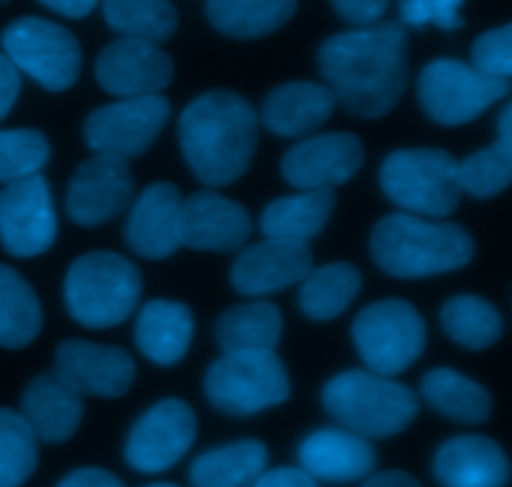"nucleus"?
Instances as JSON below:
<instances>
[{"mask_svg":"<svg viewBox=\"0 0 512 487\" xmlns=\"http://www.w3.org/2000/svg\"><path fill=\"white\" fill-rule=\"evenodd\" d=\"M325 85L350 115H388L408 88V33L400 23H373L338 33L318 48Z\"/></svg>","mask_w":512,"mask_h":487,"instance_id":"obj_1","label":"nucleus"},{"mask_svg":"<svg viewBox=\"0 0 512 487\" xmlns=\"http://www.w3.org/2000/svg\"><path fill=\"white\" fill-rule=\"evenodd\" d=\"M178 140L200 183L210 188L233 185L253 163L258 113L235 90H208L180 113Z\"/></svg>","mask_w":512,"mask_h":487,"instance_id":"obj_2","label":"nucleus"},{"mask_svg":"<svg viewBox=\"0 0 512 487\" xmlns=\"http://www.w3.org/2000/svg\"><path fill=\"white\" fill-rule=\"evenodd\" d=\"M370 255L390 278L420 280L465 268L475 255V240L463 225L393 213L373 228Z\"/></svg>","mask_w":512,"mask_h":487,"instance_id":"obj_3","label":"nucleus"},{"mask_svg":"<svg viewBox=\"0 0 512 487\" xmlns=\"http://www.w3.org/2000/svg\"><path fill=\"white\" fill-rule=\"evenodd\" d=\"M323 405L330 418L368 440L405 433L420 413L418 395L408 385L373 370L335 375L323 388Z\"/></svg>","mask_w":512,"mask_h":487,"instance_id":"obj_4","label":"nucleus"},{"mask_svg":"<svg viewBox=\"0 0 512 487\" xmlns=\"http://www.w3.org/2000/svg\"><path fill=\"white\" fill-rule=\"evenodd\" d=\"M143 278L133 260L110 250H93L73 260L65 275L68 315L90 330L125 323L138 308Z\"/></svg>","mask_w":512,"mask_h":487,"instance_id":"obj_5","label":"nucleus"},{"mask_svg":"<svg viewBox=\"0 0 512 487\" xmlns=\"http://www.w3.org/2000/svg\"><path fill=\"white\" fill-rule=\"evenodd\" d=\"M380 188L405 213L448 218L463 198L458 160L448 150H393L380 165Z\"/></svg>","mask_w":512,"mask_h":487,"instance_id":"obj_6","label":"nucleus"},{"mask_svg":"<svg viewBox=\"0 0 512 487\" xmlns=\"http://www.w3.org/2000/svg\"><path fill=\"white\" fill-rule=\"evenodd\" d=\"M205 395L218 413L248 418L290 398V375L275 350H230L205 373Z\"/></svg>","mask_w":512,"mask_h":487,"instance_id":"obj_7","label":"nucleus"},{"mask_svg":"<svg viewBox=\"0 0 512 487\" xmlns=\"http://www.w3.org/2000/svg\"><path fill=\"white\" fill-rule=\"evenodd\" d=\"M428 328L408 300L388 298L368 305L353 320V343L368 370L400 375L423 355Z\"/></svg>","mask_w":512,"mask_h":487,"instance_id":"obj_8","label":"nucleus"},{"mask_svg":"<svg viewBox=\"0 0 512 487\" xmlns=\"http://www.w3.org/2000/svg\"><path fill=\"white\" fill-rule=\"evenodd\" d=\"M3 53L20 73L50 93L73 88L83 65L80 43L68 28L45 18H18L0 35Z\"/></svg>","mask_w":512,"mask_h":487,"instance_id":"obj_9","label":"nucleus"},{"mask_svg":"<svg viewBox=\"0 0 512 487\" xmlns=\"http://www.w3.org/2000/svg\"><path fill=\"white\" fill-rule=\"evenodd\" d=\"M510 93L508 78H493L455 58H438L418 78L425 115L440 125H465Z\"/></svg>","mask_w":512,"mask_h":487,"instance_id":"obj_10","label":"nucleus"},{"mask_svg":"<svg viewBox=\"0 0 512 487\" xmlns=\"http://www.w3.org/2000/svg\"><path fill=\"white\" fill-rule=\"evenodd\" d=\"M168 120L170 100L165 95H130L95 108L85 118L83 138L93 153L133 160L148 153Z\"/></svg>","mask_w":512,"mask_h":487,"instance_id":"obj_11","label":"nucleus"},{"mask_svg":"<svg viewBox=\"0 0 512 487\" xmlns=\"http://www.w3.org/2000/svg\"><path fill=\"white\" fill-rule=\"evenodd\" d=\"M198 420L185 400H160L130 428L125 463L140 475H158L178 465L195 443Z\"/></svg>","mask_w":512,"mask_h":487,"instance_id":"obj_12","label":"nucleus"},{"mask_svg":"<svg viewBox=\"0 0 512 487\" xmlns=\"http://www.w3.org/2000/svg\"><path fill=\"white\" fill-rule=\"evenodd\" d=\"M55 235L58 218L45 175L33 173L5 183L0 193V240L5 253L35 258L53 248Z\"/></svg>","mask_w":512,"mask_h":487,"instance_id":"obj_13","label":"nucleus"},{"mask_svg":"<svg viewBox=\"0 0 512 487\" xmlns=\"http://www.w3.org/2000/svg\"><path fill=\"white\" fill-rule=\"evenodd\" d=\"M133 190L135 178L128 160L95 153L75 168L68 183L65 208L75 225L98 228L128 210L133 203Z\"/></svg>","mask_w":512,"mask_h":487,"instance_id":"obj_14","label":"nucleus"},{"mask_svg":"<svg viewBox=\"0 0 512 487\" xmlns=\"http://www.w3.org/2000/svg\"><path fill=\"white\" fill-rule=\"evenodd\" d=\"M175 63L158 43L120 35L95 60V78L115 98L160 93L173 83Z\"/></svg>","mask_w":512,"mask_h":487,"instance_id":"obj_15","label":"nucleus"},{"mask_svg":"<svg viewBox=\"0 0 512 487\" xmlns=\"http://www.w3.org/2000/svg\"><path fill=\"white\" fill-rule=\"evenodd\" d=\"M363 163L365 148L353 133H310L283 155L280 173L298 190H335L355 178Z\"/></svg>","mask_w":512,"mask_h":487,"instance_id":"obj_16","label":"nucleus"},{"mask_svg":"<svg viewBox=\"0 0 512 487\" xmlns=\"http://www.w3.org/2000/svg\"><path fill=\"white\" fill-rule=\"evenodd\" d=\"M55 373L78 395L115 400L133 388L135 363L118 345L70 338L55 350Z\"/></svg>","mask_w":512,"mask_h":487,"instance_id":"obj_17","label":"nucleus"},{"mask_svg":"<svg viewBox=\"0 0 512 487\" xmlns=\"http://www.w3.org/2000/svg\"><path fill=\"white\" fill-rule=\"evenodd\" d=\"M253 233L248 210L213 190H198L180 203V245L205 253H238Z\"/></svg>","mask_w":512,"mask_h":487,"instance_id":"obj_18","label":"nucleus"},{"mask_svg":"<svg viewBox=\"0 0 512 487\" xmlns=\"http://www.w3.org/2000/svg\"><path fill=\"white\" fill-rule=\"evenodd\" d=\"M313 270V253L303 240L265 238L250 248H240L230 283L240 295L265 298L300 283Z\"/></svg>","mask_w":512,"mask_h":487,"instance_id":"obj_19","label":"nucleus"},{"mask_svg":"<svg viewBox=\"0 0 512 487\" xmlns=\"http://www.w3.org/2000/svg\"><path fill=\"white\" fill-rule=\"evenodd\" d=\"M300 468L318 483L348 485L363 483L375 470V448L368 438L348 428H320L310 433L298 448Z\"/></svg>","mask_w":512,"mask_h":487,"instance_id":"obj_20","label":"nucleus"},{"mask_svg":"<svg viewBox=\"0 0 512 487\" xmlns=\"http://www.w3.org/2000/svg\"><path fill=\"white\" fill-rule=\"evenodd\" d=\"M183 195L173 183H153L138 195L125 225V243L148 260H165L180 248L178 220Z\"/></svg>","mask_w":512,"mask_h":487,"instance_id":"obj_21","label":"nucleus"},{"mask_svg":"<svg viewBox=\"0 0 512 487\" xmlns=\"http://www.w3.org/2000/svg\"><path fill=\"white\" fill-rule=\"evenodd\" d=\"M433 470L448 487H503L510 483V463L495 440L485 435H458L435 453Z\"/></svg>","mask_w":512,"mask_h":487,"instance_id":"obj_22","label":"nucleus"},{"mask_svg":"<svg viewBox=\"0 0 512 487\" xmlns=\"http://www.w3.org/2000/svg\"><path fill=\"white\" fill-rule=\"evenodd\" d=\"M335 110V95L328 85L293 80L270 90L260 118L268 133L278 138H305L330 120Z\"/></svg>","mask_w":512,"mask_h":487,"instance_id":"obj_23","label":"nucleus"},{"mask_svg":"<svg viewBox=\"0 0 512 487\" xmlns=\"http://www.w3.org/2000/svg\"><path fill=\"white\" fill-rule=\"evenodd\" d=\"M20 413L38 440L50 445L65 443L83 423V395L75 393L58 373H40L25 388Z\"/></svg>","mask_w":512,"mask_h":487,"instance_id":"obj_24","label":"nucleus"},{"mask_svg":"<svg viewBox=\"0 0 512 487\" xmlns=\"http://www.w3.org/2000/svg\"><path fill=\"white\" fill-rule=\"evenodd\" d=\"M193 335V313L175 300H150L135 318V345L145 358L163 368L185 358Z\"/></svg>","mask_w":512,"mask_h":487,"instance_id":"obj_25","label":"nucleus"},{"mask_svg":"<svg viewBox=\"0 0 512 487\" xmlns=\"http://www.w3.org/2000/svg\"><path fill=\"white\" fill-rule=\"evenodd\" d=\"M333 210V188L300 190L298 195L278 198L265 205L263 215H260V230L265 233V238H290L310 243L323 233Z\"/></svg>","mask_w":512,"mask_h":487,"instance_id":"obj_26","label":"nucleus"},{"mask_svg":"<svg viewBox=\"0 0 512 487\" xmlns=\"http://www.w3.org/2000/svg\"><path fill=\"white\" fill-rule=\"evenodd\" d=\"M420 395L443 418L463 425H483L493 415V398L480 383L453 368H435L420 380Z\"/></svg>","mask_w":512,"mask_h":487,"instance_id":"obj_27","label":"nucleus"},{"mask_svg":"<svg viewBox=\"0 0 512 487\" xmlns=\"http://www.w3.org/2000/svg\"><path fill=\"white\" fill-rule=\"evenodd\" d=\"M298 10V0H208L210 25L225 38L255 40L283 28Z\"/></svg>","mask_w":512,"mask_h":487,"instance_id":"obj_28","label":"nucleus"},{"mask_svg":"<svg viewBox=\"0 0 512 487\" xmlns=\"http://www.w3.org/2000/svg\"><path fill=\"white\" fill-rule=\"evenodd\" d=\"M215 343L223 353L230 350H275L283 338V313L273 303L233 305L215 323Z\"/></svg>","mask_w":512,"mask_h":487,"instance_id":"obj_29","label":"nucleus"},{"mask_svg":"<svg viewBox=\"0 0 512 487\" xmlns=\"http://www.w3.org/2000/svg\"><path fill=\"white\" fill-rule=\"evenodd\" d=\"M268 468V448L260 440H240L223 448L205 450L190 465V483L198 487L253 485Z\"/></svg>","mask_w":512,"mask_h":487,"instance_id":"obj_30","label":"nucleus"},{"mask_svg":"<svg viewBox=\"0 0 512 487\" xmlns=\"http://www.w3.org/2000/svg\"><path fill=\"white\" fill-rule=\"evenodd\" d=\"M363 288V275L350 263H328L315 268L300 280L298 305L305 318L333 320L353 305Z\"/></svg>","mask_w":512,"mask_h":487,"instance_id":"obj_31","label":"nucleus"},{"mask_svg":"<svg viewBox=\"0 0 512 487\" xmlns=\"http://www.w3.org/2000/svg\"><path fill=\"white\" fill-rule=\"evenodd\" d=\"M43 328V308L28 280L0 265V348L23 350Z\"/></svg>","mask_w":512,"mask_h":487,"instance_id":"obj_32","label":"nucleus"},{"mask_svg":"<svg viewBox=\"0 0 512 487\" xmlns=\"http://www.w3.org/2000/svg\"><path fill=\"white\" fill-rule=\"evenodd\" d=\"M440 325L465 350H485L503 335V315L480 295H455L440 310Z\"/></svg>","mask_w":512,"mask_h":487,"instance_id":"obj_33","label":"nucleus"},{"mask_svg":"<svg viewBox=\"0 0 512 487\" xmlns=\"http://www.w3.org/2000/svg\"><path fill=\"white\" fill-rule=\"evenodd\" d=\"M105 23L120 35L165 43L178 30V10L170 0H103Z\"/></svg>","mask_w":512,"mask_h":487,"instance_id":"obj_34","label":"nucleus"},{"mask_svg":"<svg viewBox=\"0 0 512 487\" xmlns=\"http://www.w3.org/2000/svg\"><path fill=\"white\" fill-rule=\"evenodd\" d=\"M38 468V435L23 413L0 408V487L28 483Z\"/></svg>","mask_w":512,"mask_h":487,"instance_id":"obj_35","label":"nucleus"},{"mask_svg":"<svg viewBox=\"0 0 512 487\" xmlns=\"http://www.w3.org/2000/svg\"><path fill=\"white\" fill-rule=\"evenodd\" d=\"M458 178L463 193L473 198H495L512 180V140H495L483 150H475L458 160Z\"/></svg>","mask_w":512,"mask_h":487,"instance_id":"obj_36","label":"nucleus"},{"mask_svg":"<svg viewBox=\"0 0 512 487\" xmlns=\"http://www.w3.org/2000/svg\"><path fill=\"white\" fill-rule=\"evenodd\" d=\"M50 160V143L40 130H0V183L40 173Z\"/></svg>","mask_w":512,"mask_h":487,"instance_id":"obj_37","label":"nucleus"},{"mask_svg":"<svg viewBox=\"0 0 512 487\" xmlns=\"http://www.w3.org/2000/svg\"><path fill=\"white\" fill-rule=\"evenodd\" d=\"M473 68L493 78H508L512 75V25L505 23L495 30H485L470 50Z\"/></svg>","mask_w":512,"mask_h":487,"instance_id":"obj_38","label":"nucleus"},{"mask_svg":"<svg viewBox=\"0 0 512 487\" xmlns=\"http://www.w3.org/2000/svg\"><path fill=\"white\" fill-rule=\"evenodd\" d=\"M465 0H400V18L410 28L438 25L440 30H458L465 25Z\"/></svg>","mask_w":512,"mask_h":487,"instance_id":"obj_39","label":"nucleus"},{"mask_svg":"<svg viewBox=\"0 0 512 487\" xmlns=\"http://www.w3.org/2000/svg\"><path fill=\"white\" fill-rule=\"evenodd\" d=\"M335 8V13L343 20H348L350 25H373L388 13L390 0H330Z\"/></svg>","mask_w":512,"mask_h":487,"instance_id":"obj_40","label":"nucleus"},{"mask_svg":"<svg viewBox=\"0 0 512 487\" xmlns=\"http://www.w3.org/2000/svg\"><path fill=\"white\" fill-rule=\"evenodd\" d=\"M253 485L255 487H313L318 485V480H315L305 468L285 465V468L263 470Z\"/></svg>","mask_w":512,"mask_h":487,"instance_id":"obj_41","label":"nucleus"},{"mask_svg":"<svg viewBox=\"0 0 512 487\" xmlns=\"http://www.w3.org/2000/svg\"><path fill=\"white\" fill-rule=\"evenodd\" d=\"M20 95V70L10 63L5 53H0V120L13 110Z\"/></svg>","mask_w":512,"mask_h":487,"instance_id":"obj_42","label":"nucleus"},{"mask_svg":"<svg viewBox=\"0 0 512 487\" xmlns=\"http://www.w3.org/2000/svg\"><path fill=\"white\" fill-rule=\"evenodd\" d=\"M60 487H120L123 480L103 468H78L65 475L58 483Z\"/></svg>","mask_w":512,"mask_h":487,"instance_id":"obj_43","label":"nucleus"},{"mask_svg":"<svg viewBox=\"0 0 512 487\" xmlns=\"http://www.w3.org/2000/svg\"><path fill=\"white\" fill-rule=\"evenodd\" d=\"M38 3H43L45 8H50L53 13L65 15V18L80 20L88 18V15L93 13L98 0H38Z\"/></svg>","mask_w":512,"mask_h":487,"instance_id":"obj_44","label":"nucleus"},{"mask_svg":"<svg viewBox=\"0 0 512 487\" xmlns=\"http://www.w3.org/2000/svg\"><path fill=\"white\" fill-rule=\"evenodd\" d=\"M365 485H375V487H415L418 480L413 478L405 470H385V473H370L368 478L363 480Z\"/></svg>","mask_w":512,"mask_h":487,"instance_id":"obj_45","label":"nucleus"},{"mask_svg":"<svg viewBox=\"0 0 512 487\" xmlns=\"http://www.w3.org/2000/svg\"><path fill=\"white\" fill-rule=\"evenodd\" d=\"M10 3V0H0V5H8Z\"/></svg>","mask_w":512,"mask_h":487,"instance_id":"obj_46","label":"nucleus"}]
</instances>
